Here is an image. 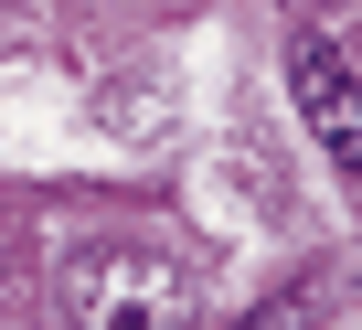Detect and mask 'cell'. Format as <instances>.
<instances>
[{"label":"cell","mask_w":362,"mask_h":330,"mask_svg":"<svg viewBox=\"0 0 362 330\" xmlns=\"http://www.w3.org/2000/svg\"><path fill=\"white\" fill-rule=\"evenodd\" d=\"M192 277H181V256L160 245H86L64 266V319L75 330H192Z\"/></svg>","instance_id":"6da1fadb"},{"label":"cell","mask_w":362,"mask_h":330,"mask_svg":"<svg viewBox=\"0 0 362 330\" xmlns=\"http://www.w3.org/2000/svg\"><path fill=\"white\" fill-rule=\"evenodd\" d=\"M288 96H298L309 139L330 149V171L362 182V64H351L330 33H298V43H288Z\"/></svg>","instance_id":"7a4b0ae2"},{"label":"cell","mask_w":362,"mask_h":330,"mask_svg":"<svg viewBox=\"0 0 362 330\" xmlns=\"http://www.w3.org/2000/svg\"><path fill=\"white\" fill-rule=\"evenodd\" d=\"M320 309H330V288H320V277H298V288H277V298H267V309H245V319H235V330H309V319H320Z\"/></svg>","instance_id":"3957f363"},{"label":"cell","mask_w":362,"mask_h":330,"mask_svg":"<svg viewBox=\"0 0 362 330\" xmlns=\"http://www.w3.org/2000/svg\"><path fill=\"white\" fill-rule=\"evenodd\" d=\"M11 277H22V224L0 213V298H11Z\"/></svg>","instance_id":"277c9868"}]
</instances>
